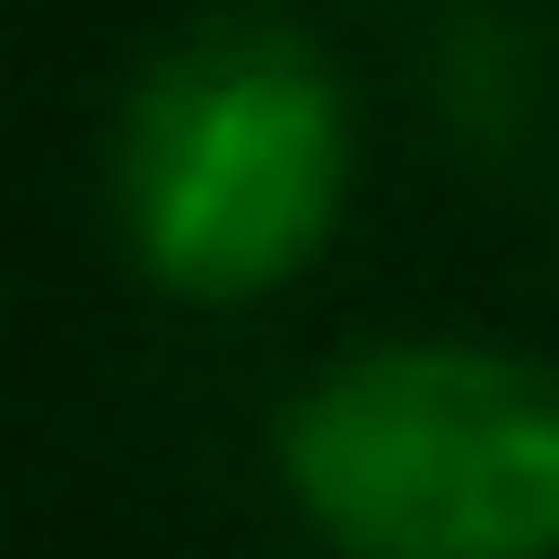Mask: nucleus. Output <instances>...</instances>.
I'll list each match as a JSON object with an SVG mask.
<instances>
[{"label":"nucleus","instance_id":"nucleus-1","mask_svg":"<svg viewBox=\"0 0 559 559\" xmlns=\"http://www.w3.org/2000/svg\"><path fill=\"white\" fill-rule=\"evenodd\" d=\"M286 495L365 559L559 547V378L495 338H352L274 404Z\"/></svg>","mask_w":559,"mask_h":559},{"label":"nucleus","instance_id":"nucleus-2","mask_svg":"<svg viewBox=\"0 0 559 559\" xmlns=\"http://www.w3.org/2000/svg\"><path fill=\"white\" fill-rule=\"evenodd\" d=\"M338 79L274 13H209L156 39L118 92V222L156 274L248 286L325 222Z\"/></svg>","mask_w":559,"mask_h":559}]
</instances>
